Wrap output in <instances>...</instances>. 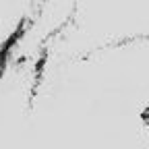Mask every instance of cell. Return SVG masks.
Masks as SVG:
<instances>
[{
  "instance_id": "cell-1",
  "label": "cell",
  "mask_w": 149,
  "mask_h": 149,
  "mask_svg": "<svg viewBox=\"0 0 149 149\" xmlns=\"http://www.w3.org/2000/svg\"><path fill=\"white\" fill-rule=\"evenodd\" d=\"M141 122H143L145 126H149V106L141 110Z\"/></svg>"
}]
</instances>
